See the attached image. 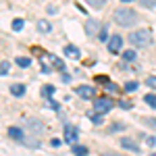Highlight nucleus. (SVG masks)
I'll use <instances>...</instances> for the list:
<instances>
[{
	"label": "nucleus",
	"instance_id": "obj_1",
	"mask_svg": "<svg viewBox=\"0 0 156 156\" xmlns=\"http://www.w3.org/2000/svg\"><path fill=\"white\" fill-rule=\"evenodd\" d=\"M129 42H131L133 46H137V48H146V46H150V44H152V29L142 27V29L131 31V34H129Z\"/></svg>",
	"mask_w": 156,
	"mask_h": 156
},
{
	"label": "nucleus",
	"instance_id": "obj_2",
	"mask_svg": "<svg viewBox=\"0 0 156 156\" xmlns=\"http://www.w3.org/2000/svg\"><path fill=\"white\" fill-rule=\"evenodd\" d=\"M115 21H117L121 27L135 25L137 23V12L131 11V9H117V11H115Z\"/></svg>",
	"mask_w": 156,
	"mask_h": 156
},
{
	"label": "nucleus",
	"instance_id": "obj_3",
	"mask_svg": "<svg viewBox=\"0 0 156 156\" xmlns=\"http://www.w3.org/2000/svg\"><path fill=\"white\" fill-rule=\"evenodd\" d=\"M110 108H112V100H110L108 96H100V98L94 100V110L100 112V115H106Z\"/></svg>",
	"mask_w": 156,
	"mask_h": 156
},
{
	"label": "nucleus",
	"instance_id": "obj_4",
	"mask_svg": "<svg viewBox=\"0 0 156 156\" xmlns=\"http://www.w3.org/2000/svg\"><path fill=\"white\" fill-rule=\"evenodd\" d=\"M79 140V129L73 125H65V142L67 144H77Z\"/></svg>",
	"mask_w": 156,
	"mask_h": 156
},
{
	"label": "nucleus",
	"instance_id": "obj_5",
	"mask_svg": "<svg viewBox=\"0 0 156 156\" xmlns=\"http://www.w3.org/2000/svg\"><path fill=\"white\" fill-rule=\"evenodd\" d=\"M108 52H112V54H117V52H121V48H123V37L121 36H112L110 40H108Z\"/></svg>",
	"mask_w": 156,
	"mask_h": 156
},
{
	"label": "nucleus",
	"instance_id": "obj_6",
	"mask_svg": "<svg viewBox=\"0 0 156 156\" xmlns=\"http://www.w3.org/2000/svg\"><path fill=\"white\" fill-rule=\"evenodd\" d=\"M75 94H77L79 98H83V100H90L96 92H94V87H92V85H79V87L75 90Z\"/></svg>",
	"mask_w": 156,
	"mask_h": 156
},
{
	"label": "nucleus",
	"instance_id": "obj_7",
	"mask_svg": "<svg viewBox=\"0 0 156 156\" xmlns=\"http://www.w3.org/2000/svg\"><path fill=\"white\" fill-rule=\"evenodd\" d=\"M9 137L17 140V142H25V133H23V129H19V127H9Z\"/></svg>",
	"mask_w": 156,
	"mask_h": 156
},
{
	"label": "nucleus",
	"instance_id": "obj_8",
	"mask_svg": "<svg viewBox=\"0 0 156 156\" xmlns=\"http://www.w3.org/2000/svg\"><path fill=\"white\" fill-rule=\"evenodd\" d=\"M121 146H123L125 150H129V152H135V154L140 152V146L135 144L133 140H127V137H123V140H121Z\"/></svg>",
	"mask_w": 156,
	"mask_h": 156
},
{
	"label": "nucleus",
	"instance_id": "obj_9",
	"mask_svg": "<svg viewBox=\"0 0 156 156\" xmlns=\"http://www.w3.org/2000/svg\"><path fill=\"white\" fill-rule=\"evenodd\" d=\"M85 34H87V36H96L98 34V21L96 19H87V23H85Z\"/></svg>",
	"mask_w": 156,
	"mask_h": 156
},
{
	"label": "nucleus",
	"instance_id": "obj_10",
	"mask_svg": "<svg viewBox=\"0 0 156 156\" xmlns=\"http://www.w3.org/2000/svg\"><path fill=\"white\" fill-rule=\"evenodd\" d=\"M27 125H29V131L31 133H42V129H44V125H42V123H40V121H36V119H29L27 121Z\"/></svg>",
	"mask_w": 156,
	"mask_h": 156
},
{
	"label": "nucleus",
	"instance_id": "obj_11",
	"mask_svg": "<svg viewBox=\"0 0 156 156\" xmlns=\"http://www.w3.org/2000/svg\"><path fill=\"white\" fill-rule=\"evenodd\" d=\"M65 54H67L69 58H79V56H81L79 48H77V46H71V44H69V46H65Z\"/></svg>",
	"mask_w": 156,
	"mask_h": 156
},
{
	"label": "nucleus",
	"instance_id": "obj_12",
	"mask_svg": "<svg viewBox=\"0 0 156 156\" xmlns=\"http://www.w3.org/2000/svg\"><path fill=\"white\" fill-rule=\"evenodd\" d=\"M11 94H12V96H17V98H21L25 94V85L23 83H12L11 85Z\"/></svg>",
	"mask_w": 156,
	"mask_h": 156
},
{
	"label": "nucleus",
	"instance_id": "obj_13",
	"mask_svg": "<svg viewBox=\"0 0 156 156\" xmlns=\"http://www.w3.org/2000/svg\"><path fill=\"white\" fill-rule=\"evenodd\" d=\"M73 154L75 156H87V148L81 144H73Z\"/></svg>",
	"mask_w": 156,
	"mask_h": 156
},
{
	"label": "nucleus",
	"instance_id": "obj_14",
	"mask_svg": "<svg viewBox=\"0 0 156 156\" xmlns=\"http://www.w3.org/2000/svg\"><path fill=\"white\" fill-rule=\"evenodd\" d=\"M37 29H40L42 34H50V31H52V25H50L48 21H37Z\"/></svg>",
	"mask_w": 156,
	"mask_h": 156
},
{
	"label": "nucleus",
	"instance_id": "obj_15",
	"mask_svg": "<svg viewBox=\"0 0 156 156\" xmlns=\"http://www.w3.org/2000/svg\"><path fill=\"white\" fill-rule=\"evenodd\" d=\"M52 94H54V85H44V87H42V96L46 98V100H50V98H52Z\"/></svg>",
	"mask_w": 156,
	"mask_h": 156
},
{
	"label": "nucleus",
	"instance_id": "obj_16",
	"mask_svg": "<svg viewBox=\"0 0 156 156\" xmlns=\"http://www.w3.org/2000/svg\"><path fill=\"white\" fill-rule=\"evenodd\" d=\"M123 60H127V62L135 60V50H125L123 52Z\"/></svg>",
	"mask_w": 156,
	"mask_h": 156
},
{
	"label": "nucleus",
	"instance_id": "obj_17",
	"mask_svg": "<svg viewBox=\"0 0 156 156\" xmlns=\"http://www.w3.org/2000/svg\"><path fill=\"white\" fill-rule=\"evenodd\" d=\"M87 119H90V121H94V123H102V115L94 110V112H87Z\"/></svg>",
	"mask_w": 156,
	"mask_h": 156
},
{
	"label": "nucleus",
	"instance_id": "obj_18",
	"mask_svg": "<svg viewBox=\"0 0 156 156\" xmlns=\"http://www.w3.org/2000/svg\"><path fill=\"white\" fill-rule=\"evenodd\" d=\"M9 69H11V67H9V60H2V62H0V75L6 77V75H9Z\"/></svg>",
	"mask_w": 156,
	"mask_h": 156
},
{
	"label": "nucleus",
	"instance_id": "obj_19",
	"mask_svg": "<svg viewBox=\"0 0 156 156\" xmlns=\"http://www.w3.org/2000/svg\"><path fill=\"white\" fill-rule=\"evenodd\" d=\"M17 65H19V67H29V65H31V58H27V56H19V58H17Z\"/></svg>",
	"mask_w": 156,
	"mask_h": 156
},
{
	"label": "nucleus",
	"instance_id": "obj_20",
	"mask_svg": "<svg viewBox=\"0 0 156 156\" xmlns=\"http://www.w3.org/2000/svg\"><path fill=\"white\" fill-rule=\"evenodd\" d=\"M144 100H146V102H148L152 108H156V94H146Z\"/></svg>",
	"mask_w": 156,
	"mask_h": 156
},
{
	"label": "nucleus",
	"instance_id": "obj_21",
	"mask_svg": "<svg viewBox=\"0 0 156 156\" xmlns=\"http://www.w3.org/2000/svg\"><path fill=\"white\" fill-rule=\"evenodd\" d=\"M23 25H25L23 19H15V21H12V29H15V31H21V29H23Z\"/></svg>",
	"mask_w": 156,
	"mask_h": 156
},
{
	"label": "nucleus",
	"instance_id": "obj_22",
	"mask_svg": "<svg viewBox=\"0 0 156 156\" xmlns=\"http://www.w3.org/2000/svg\"><path fill=\"white\" fill-rule=\"evenodd\" d=\"M50 60H52V62H54V67H56V69H58V71H65V62H62V60L54 58V56H50Z\"/></svg>",
	"mask_w": 156,
	"mask_h": 156
},
{
	"label": "nucleus",
	"instance_id": "obj_23",
	"mask_svg": "<svg viewBox=\"0 0 156 156\" xmlns=\"http://www.w3.org/2000/svg\"><path fill=\"white\" fill-rule=\"evenodd\" d=\"M137 90V81H127L125 83V92H135Z\"/></svg>",
	"mask_w": 156,
	"mask_h": 156
},
{
	"label": "nucleus",
	"instance_id": "obj_24",
	"mask_svg": "<svg viewBox=\"0 0 156 156\" xmlns=\"http://www.w3.org/2000/svg\"><path fill=\"white\" fill-rule=\"evenodd\" d=\"M125 129V125H121V123H115L112 127H110V133H117V131H123Z\"/></svg>",
	"mask_w": 156,
	"mask_h": 156
},
{
	"label": "nucleus",
	"instance_id": "obj_25",
	"mask_svg": "<svg viewBox=\"0 0 156 156\" xmlns=\"http://www.w3.org/2000/svg\"><path fill=\"white\" fill-rule=\"evenodd\" d=\"M140 2H142V6H146V9H152L156 4V0H140Z\"/></svg>",
	"mask_w": 156,
	"mask_h": 156
},
{
	"label": "nucleus",
	"instance_id": "obj_26",
	"mask_svg": "<svg viewBox=\"0 0 156 156\" xmlns=\"http://www.w3.org/2000/svg\"><path fill=\"white\" fill-rule=\"evenodd\" d=\"M106 37H108V31H106V27H102V29H100V40L106 42Z\"/></svg>",
	"mask_w": 156,
	"mask_h": 156
},
{
	"label": "nucleus",
	"instance_id": "obj_27",
	"mask_svg": "<svg viewBox=\"0 0 156 156\" xmlns=\"http://www.w3.org/2000/svg\"><path fill=\"white\" fill-rule=\"evenodd\" d=\"M146 83L150 85V87H154V90H156V77H148V79H146Z\"/></svg>",
	"mask_w": 156,
	"mask_h": 156
},
{
	"label": "nucleus",
	"instance_id": "obj_28",
	"mask_svg": "<svg viewBox=\"0 0 156 156\" xmlns=\"http://www.w3.org/2000/svg\"><path fill=\"white\" fill-rule=\"evenodd\" d=\"M87 2H90L92 6H102V4H104L106 0H87Z\"/></svg>",
	"mask_w": 156,
	"mask_h": 156
},
{
	"label": "nucleus",
	"instance_id": "obj_29",
	"mask_svg": "<svg viewBox=\"0 0 156 156\" xmlns=\"http://www.w3.org/2000/svg\"><path fill=\"white\" fill-rule=\"evenodd\" d=\"M106 90H108V92H119V87H117L115 83H110V81L106 83Z\"/></svg>",
	"mask_w": 156,
	"mask_h": 156
},
{
	"label": "nucleus",
	"instance_id": "obj_30",
	"mask_svg": "<svg viewBox=\"0 0 156 156\" xmlns=\"http://www.w3.org/2000/svg\"><path fill=\"white\" fill-rule=\"evenodd\" d=\"M48 104H50V108H54V110H60V106H58V102H54L52 98L48 100Z\"/></svg>",
	"mask_w": 156,
	"mask_h": 156
},
{
	"label": "nucleus",
	"instance_id": "obj_31",
	"mask_svg": "<svg viewBox=\"0 0 156 156\" xmlns=\"http://www.w3.org/2000/svg\"><path fill=\"white\" fill-rule=\"evenodd\" d=\"M96 81H98V83H104V85L108 83V79L104 77V75H98V77H96Z\"/></svg>",
	"mask_w": 156,
	"mask_h": 156
},
{
	"label": "nucleus",
	"instance_id": "obj_32",
	"mask_svg": "<svg viewBox=\"0 0 156 156\" xmlns=\"http://www.w3.org/2000/svg\"><path fill=\"white\" fill-rule=\"evenodd\" d=\"M62 81H65V83H69V81H71V75H69V73H65V71H62Z\"/></svg>",
	"mask_w": 156,
	"mask_h": 156
},
{
	"label": "nucleus",
	"instance_id": "obj_33",
	"mask_svg": "<svg viewBox=\"0 0 156 156\" xmlns=\"http://www.w3.org/2000/svg\"><path fill=\"white\" fill-rule=\"evenodd\" d=\"M50 146H54V148H58V146H60V140H52V142H50Z\"/></svg>",
	"mask_w": 156,
	"mask_h": 156
},
{
	"label": "nucleus",
	"instance_id": "obj_34",
	"mask_svg": "<svg viewBox=\"0 0 156 156\" xmlns=\"http://www.w3.org/2000/svg\"><path fill=\"white\" fill-rule=\"evenodd\" d=\"M121 106H123V108H131V102H125V100H123V102H121Z\"/></svg>",
	"mask_w": 156,
	"mask_h": 156
},
{
	"label": "nucleus",
	"instance_id": "obj_35",
	"mask_svg": "<svg viewBox=\"0 0 156 156\" xmlns=\"http://www.w3.org/2000/svg\"><path fill=\"white\" fill-rule=\"evenodd\" d=\"M146 142H148V146H154V144H156V140H154V137H148Z\"/></svg>",
	"mask_w": 156,
	"mask_h": 156
},
{
	"label": "nucleus",
	"instance_id": "obj_36",
	"mask_svg": "<svg viewBox=\"0 0 156 156\" xmlns=\"http://www.w3.org/2000/svg\"><path fill=\"white\" fill-rule=\"evenodd\" d=\"M102 156H123V154H117V152H104Z\"/></svg>",
	"mask_w": 156,
	"mask_h": 156
},
{
	"label": "nucleus",
	"instance_id": "obj_37",
	"mask_svg": "<svg viewBox=\"0 0 156 156\" xmlns=\"http://www.w3.org/2000/svg\"><path fill=\"white\" fill-rule=\"evenodd\" d=\"M121 2H125V4H127V2H133V0H121Z\"/></svg>",
	"mask_w": 156,
	"mask_h": 156
},
{
	"label": "nucleus",
	"instance_id": "obj_38",
	"mask_svg": "<svg viewBox=\"0 0 156 156\" xmlns=\"http://www.w3.org/2000/svg\"><path fill=\"white\" fill-rule=\"evenodd\" d=\"M150 156H156V154H150Z\"/></svg>",
	"mask_w": 156,
	"mask_h": 156
}]
</instances>
